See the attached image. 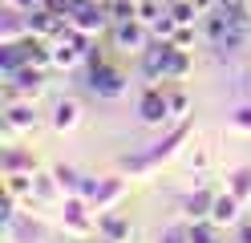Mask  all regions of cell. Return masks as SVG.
Segmentation results:
<instances>
[{
  "label": "cell",
  "instance_id": "obj_5",
  "mask_svg": "<svg viewBox=\"0 0 251 243\" xmlns=\"http://www.w3.org/2000/svg\"><path fill=\"white\" fill-rule=\"evenodd\" d=\"M138 122L150 126V130H162V126L175 122V118H170V102H166V85L146 81L142 97H138Z\"/></svg>",
  "mask_w": 251,
  "mask_h": 243
},
{
  "label": "cell",
  "instance_id": "obj_17",
  "mask_svg": "<svg viewBox=\"0 0 251 243\" xmlns=\"http://www.w3.org/2000/svg\"><path fill=\"white\" fill-rule=\"evenodd\" d=\"M28 37H33V32H28V12L4 8V16H0V45H21Z\"/></svg>",
  "mask_w": 251,
  "mask_h": 243
},
{
  "label": "cell",
  "instance_id": "obj_31",
  "mask_svg": "<svg viewBox=\"0 0 251 243\" xmlns=\"http://www.w3.org/2000/svg\"><path fill=\"white\" fill-rule=\"evenodd\" d=\"M231 130H239V134H251V102L235 106L231 109Z\"/></svg>",
  "mask_w": 251,
  "mask_h": 243
},
{
  "label": "cell",
  "instance_id": "obj_26",
  "mask_svg": "<svg viewBox=\"0 0 251 243\" xmlns=\"http://www.w3.org/2000/svg\"><path fill=\"white\" fill-rule=\"evenodd\" d=\"M4 194L21 203H33V174H4Z\"/></svg>",
  "mask_w": 251,
  "mask_h": 243
},
{
  "label": "cell",
  "instance_id": "obj_21",
  "mask_svg": "<svg viewBox=\"0 0 251 243\" xmlns=\"http://www.w3.org/2000/svg\"><path fill=\"white\" fill-rule=\"evenodd\" d=\"M4 235H8V243H37L41 239V223L28 219V215H17V223L4 227Z\"/></svg>",
  "mask_w": 251,
  "mask_h": 243
},
{
  "label": "cell",
  "instance_id": "obj_37",
  "mask_svg": "<svg viewBox=\"0 0 251 243\" xmlns=\"http://www.w3.org/2000/svg\"><path fill=\"white\" fill-rule=\"evenodd\" d=\"M191 170H207V150H195L191 154Z\"/></svg>",
  "mask_w": 251,
  "mask_h": 243
},
{
  "label": "cell",
  "instance_id": "obj_30",
  "mask_svg": "<svg viewBox=\"0 0 251 243\" xmlns=\"http://www.w3.org/2000/svg\"><path fill=\"white\" fill-rule=\"evenodd\" d=\"M175 28H178V21H175V16H170V8L158 16V21H154L150 25V32H154V37H158V41H170V37H175Z\"/></svg>",
  "mask_w": 251,
  "mask_h": 243
},
{
  "label": "cell",
  "instance_id": "obj_16",
  "mask_svg": "<svg viewBox=\"0 0 251 243\" xmlns=\"http://www.w3.org/2000/svg\"><path fill=\"white\" fill-rule=\"evenodd\" d=\"M243 207H247V203H239L231 190H223V194H215L211 219H215L219 227H223V231H227V227H239V223H243Z\"/></svg>",
  "mask_w": 251,
  "mask_h": 243
},
{
  "label": "cell",
  "instance_id": "obj_18",
  "mask_svg": "<svg viewBox=\"0 0 251 243\" xmlns=\"http://www.w3.org/2000/svg\"><path fill=\"white\" fill-rule=\"evenodd\" d=\"M37 203H65V194H61V187H57V178H53V170H37L33 174V203L28 207H37Z\"/></svg>",
  "mask_w": 251,
  "mask_h": 243
},
{
  "label": "cell",
  "instance_id": "obj_36",
  "mask_svg": "<svg viewBox=\"0 0 251 243\" xmlns=\"http://www.w3.org/2000/svg\"><path fill=\"white\" fill-rule=\"evenodd\" d=\"M231 231H235V239H231V243H251V219H243L239 227H231Z\"/></svg>",
  "mask_w": 251,
  "mask_h": 243
},
{
  "label": "cell",
  "instance_id": "obj_25",
  "mask_svg": "<svg viewBox=\"0 0 251 243\" xmlns=\"http://www.w3.org/2000/svg\"><path fill=\"white\" fill-rule=\"evenodd\" d=\"M191 65H195V57L186 53V49H170V57H166V81H186Z\"/></svg>",
  "mask_w": 251,
  "mask_h": 243
},
{
  "label": "cell",
  "instance_id": "obj_6",
  "mask_svg": "<svg viewBox=\"0 0 251 243\" xmlns=\"http://www.w3.org/2000/svg\"><path fill=\"white\" fill-rule=\"evenodd\" d=\"M89 211H93V207L81 199V194H69V199L61 203V223H65V231H69V235L85 239V235L98 231V219H93Z\"/></svg>",
  "mask_w": 251,
  "mask_h": 243
},
{
  "label": "cell",
  "instance_id": "obj_14",
  "mask_svg": "<svg viewBox=\"0 0 251 243\" xmlns=\"http://www.w3.org/2000/svg\"><path fill=\"white\" fill-rule=\"evenodd\" d=\"M211 207H215V190H211V187H195V190H186L182 199H178V211H182L186 223L211 219Z\"/></svg>",
  "mask_w": 251,
  "mask_h": 243
},
{
  "label": "cell",
  "instance_id": "obj_8",
  "mask_svg": "<svg viewBox=\"0 0 251 243\" xmlns=\"http://www.w3.org/2000/svg\"><path fill=\"white\" fill-rule=\"evenodd\" d=\"M45 89V69H37V65H25L21 73H12L4 81V102H17V97H28V102H37Z\"/></svg>",
  "mask_w": 251,
  "mask_h": 243
},
{
  "label": "cell",
  "instance_id": "obj_9",
  "mask_svg": "<svg viewBox=\"0 0 251 243\" xmlns=\"http://www.w3.org/2000/svg\"><path fill=\"white\" fill-rule=\"evenodd\" d=\"M69 25L81 28V32H89V37H98V32H105L109 25H114V16H109V8L101 4V0H85V4L69 16Z\"/></svg>",
  "mask_w": 251,
  "mask_h": 243
},
{
  "label": "cell",
  "instance_id": "obj_27",
  "mask_svg": "<svg viewBox=\"0 0 251 243\" xmlns=\"http://www.w3.org/2000/svg\"><path fill=\"white\" fill-rule=\"evenodd\" d=\"M170 4V16H175L178 25H199L202 21V12L195 8V0H166Z\"/></svg>",
  "mask_w": 251,
  "mask_h": 243
},
{
  "label": "cell",
  "instance_id": "obj_38",
  "mask_svg": "<svg viewBox=\"0 0 251 243\" xmlns=\"http://www.w3.org/2000/svg\"><path fill=\"white\" fill-rule=\"evenodd\" d=\"M195 8L207 16V12H215V8H219V0H195Z\"/></svg>",
  "mask_w": 251,
  "mask_h": 243
},
{
  "label": "cell",
  "instance_id": "obj_29",
  "mask_svg": "<svg viewBox=\"0 0 251 243\" xmlns=\"http://www.w3.org/2000/svg\"><path fill=\"white\" fill-rule=\"evenodd\" d=\"M114 21H138V0H105Z\"/></svg>",
  "mask_w": 251,
  "mask_h": 243
},
{
  "label": "cell",
  "instance_id": "obj_42",
  "mask_svg": "<svg viewBox=\"0 0 251 243\" xmlns=\"http://www.w3.org/2000/svg\"><path fill=\"white\" fill-rule=\"evenodd\" d=\"M101 4H105V0H101Z\"/></svg>",
  "mask_w": 251,
  "mask_h": 243
},
{
  "label": "cell",
  "instance_id": "obj_2",
  "mask_svg": "<svg viewBox=\"0 0 251 243\" xmlns=\"http://www.w3.org/2000/svg\"><path fill=\"white\" fill-rule=\"evenodd\" d=\"M199 28H202V37H207V45L215 49V57H235V53H239V49L247 45V37H251V32L235 28V25H231L219 8L202 16V21H199Z\"/></svg>",
  "mask_w": 251,
  "mask_h": 243
},
{
  "label": "cell",
  "instance_id": "obj_1",
  "mask_svg": "<svg viewBox=\"0 0 251 243\" xmlns=\"http://www.w3.org/2000/svg\"><path fill=\"white\" fill-rule=\"evenodd\" d=\"M191 130H195V122H191V118L175 122V126H170L158 142H150L146 150L126 154V158H122V170H126V174H150V170H158L166 158H175V154H178V146H182L186 138H191Z\"/></svg>",
  "mask_w": 251,
  "mask_h": 243
},
{
  "label": "cell",
  "instance_id": "obj_11",
  "mask_svg": "<svg viewBox=\"0 0 251 243\" xmlns=\"http://www.w3.org/2000/svg\"><path fill=\"white\" fill-rule=\"evenodd\" d=\"M170 41H158L154 37L142 53H138V65H142V73H146V81H166V57H170Z\"/></svg>",
  "mask_w": 251,
  "mask_h": 243
},
{
  "label": "cell",
  "instance_id": "obj_12",
  "mask_svg": "<svg viewBox=\"0 0 251 243\" xmlns=\"http://www.w3.org/2000/svg\"><path fill=\"white\" fill-rule=\"evenodd\" d=\"M4 122L17 130V134H37L41 126V113L28 97H17V102H4Z\"/></svg>",
  "mask_w": 251,
  "mask_h": 243
},
{
  "label": "cell",
  "instance_id": "obj_41",
  "mask_svg": "<svg viewBox=\"0 0 251 243\" xmlns=\"http://www.w3.org/2000/svg\"><path fill=\"white\" fill-rule=\"evenodd\" d=\"M138 4H146V0H138Z\"/></svg>",
  "mask_w": 251,
  "mask_h": 243
},
{
  "label": "cell",
  "instance_id": "obj_24",
  "mask_svg": "<svg viewBox=\"0 0 251 243\" xmlns=\"http://www.w3.org/2000/svg\"><path fill=\"white\" fill-rule=\"evenodd\" d=\"M227 190H231L239 203L251 207V166H235V170L227 174Z\"/></svg>",
  "mask_w": 251,
  "mask_h": 243
},
{
  "label": "cell",
  "instance_id": "obj_28",
  "mask_svg": "<svg viewBox=\"0 0 251 243\" xmlns=\"http://www.w3.org/2000/svg\"><path fill=\"white\" fill-rule=\"evenodd\" d=\"M166 102H170V118L182 122V118H186V109H191V93H186L182 85H175V89H166Z\"/></svg>",
  "mask_w": 251,
  "mask_h": 243
},
{
  "label": "cell",
  "instance_id": "obj_35",
  "mask_svg": "<svg viewBox=\"0 0 251 243\" xmlns=\"http://www.w3.org/2000/svg\"><path fill=\"white\" fill-rule=\"evenodd\" d=\"M41 4H45V0H4V8H17V12H33Z\"/></svg>",
  "mask_w": 251,
  "mask_h": 243
},
{
  "label": "cell",
  "instance_id": "obj_3",
  "mask_svg": "<svg viewBox=\"0 0 251 243\" xmlns=\"http://www.w3.org/2000/svg\"><path fill=\"white\" fill-rule=\"evenodd\" d=\"M85 85H89V93L98 97V102H118V97H126V89H130V77H126L118 65L101 61V65H93V69H85Z\"/></svg>",
  "mask_w": 251,
  "mask_h": 243
},
{
  "label": "cell",
  "instance_id": "obj_40",
  "mask_svg": "<svg viewBox=\"0 0 251 243\" xmlns=\"http://www.w3.org/2000/svg\"><path fill=\"white\" fill-rule=\"evenodd\" d=\"M65 243H77V235H73V239H65Z\"/></svg>",
  "mask_w": 251,
  "mask_h": 243
},
{
  "label": "cell",
  "instance_id": "obj_19",
  "mask_svg": "<svg viewBox=\"0 0 251 243\" xmlns=\"http://www.w3.org/2000/svg\"><path fill=\"white\" fill-rule=\"evenodd\" d=\"M28 65V49H25V41L21 45H0V81H8L12 73H21Z\"/></svg>",
  "mask_w": 251,
  "mask_h": 243
},
{
  "label": "cell",
  "instance_id": "obj_39",
  "mask_svg": "<svg viewBox=\"0 0 251 243\" xmlns=\"http://www.w3.org/2000/svg\"><path fill=\"white\" fill-rule=\"evenodd\" d=\"M243 89H247V93H251V69H247V81H243Z\"/></svg>",
  "mask_w": 251,
  "mask_h": 243
},
{
  "label": "cell",
  "instance_id": "obj_10",
  "mask_svg": "<svg viewBox=\"0 0 251 243\" xmlns=\"http://www.w3.org/2000/svg\"><path fill=\"white\" fill-rule=\"evenodd\" d=\"M98 235H101V243H130L134 227L118 207H109V211H98Z\"/></svg>",
  "mask_w": 251,
  "mask_h": 243
},
{
  "label": "cell",
  "instance_id": "obj_20",
  "mask_svg": "<svg viewBox=\"0 0 251 243\" xmlns=\"http://www.w3.org/2000/svg\"><path fill=\"white\" fill-rule=\"evenodd\" d=\"M53 170V178H57V187H61V194H81V187H85V174L77 170V166H69V162H57V166H49Z\"/></svg>",
  "mask_w": 251,
  "mask_h": 243
},
{
  "label": "cell",
  "instance_id": "obj_4",
  "mask_svg": "<svg viewBox=\"0 0 251 243\" xmlns=\"http://www.w3.org/2000/svg\"><path fill=\"white\" fill-rule=\"evenodd\" d=\"M81 199H85L93 211H109V207H118V203L126 199V178H118V174H98V178H89V174H85Z\"/></svg>",
  "mask_w": 251,
  "mask_h": 243
},
{
  "label": "cell",
  "instance_id": "obj_33",
  "mask_svg": "<svg viewBox=\"0 0 251 243\" xmlns=\"http://www.w3.org/2000/svg\"><path fill=\"white\" fill-rule=\"evenodd\" d=\"M170 45L191 53V49H195V25H178V28H175V37H170Z\"/></svg>",
  "mask_w": 251,
  "mask_h": 243
},
{
  "label": "cell",
  "instance_id": "obj_23",
  "mask_svg": "<svg viewBox=\"0 0 251 243\" xmlns=\"http://www.w3.org/2000/svg\"><path fill=\"white\" fill-rule=\"evenodd\" d=\"M186 235H191V243H223L219 239L223 227H219L215 219H195V223H186Z\"/></svg>",
  "mask_w": 251,
  "mask_h": 243
},
{
  "label": "cell",
  "instance_id": "obj_22",
  "mask_svg": "<svg viewBox=\"0 0 251 243\" xmlns=\"http://www.w3.org/2000/svg\"><path fill=\"white\" fill-rule=\"evenodd\" d=\"M219 12H223L235 28L251 32V4H247V0H219Z\"/></svg>",
  "mask_w": 251,
  "mask_h": 243
},
{
  "label": "cell",
  "instance_id": "obj_32",
  "mask_svg": "<svg viewBox=\"0 0 251 243\" xmlns=\"http://www.w3.org/2000/svg\"><path fill=\"white\" fill-rule=\"evenodd\" d=\"M170 4H162V0H146V4H138V21H146V25H154L158 16L166 12Z\"/></svg>",
  "mask_w": 251,
  "mask_h": 243
},
{
  "label": "cell",
  "instance_id": "obj_15",
  "mask_svg": "<svg viewBox=\"0 0 251 243\" xmlns=\"http://www.w3.org/2000/svg\"><path fill=\"white\" fill-rule=\"evenodd\" d=\"M77 122H81V102H73V97H57L53 109H49V126L57 130V134H69V130H77Z\"/></svg>",
  "mask_w": 251,
  "mask_h": 243
},
{
  "label": "cell",
  "instance_id": "obj_34",
  "mask_svg": "<svg viewBox=\"0 0 251 243\" xmlns=\"http://www.w3.org/2000/svg\"><path fill=\"white\" fill-rule=\"evenodd\" d=\"M158 243H191V235H186V227H166L158 231Z\"/></svg>",
  "mask_w": 251,
  "mask_h": 243
},
{
  "label": "cell",
  "instance_id": "obj_7",
  "mask_svg": "<svg viewBox=\"0 0 251 243\" xmlns=\"http://www.w3.org/2000/svg\"><path fill=\"white\" fill-rule=\"evenodd\" d=\"M109 37H114V45L122 49V53H134L138 57L154 41V32H150L146 21H114V25H109Z\"/></svg>",
  "mask_w": 251,
  "mask_h": 243
},
{
  "label": "cell",
  "instance_id": "obj_13",
  "mask_svg": "<svg viewBox=\"0 0 251 243\" xmlns=\"http://www.w3.org/2000/svg\"><path fill=\"white\" fill-rule=\"evenodd\" d=\"M0 174H37V154L33 146H4L0 150Z\"/></svg>",
  "mask_w": 251,
  "mask_h": 243
}]
</instances>
